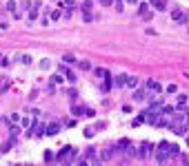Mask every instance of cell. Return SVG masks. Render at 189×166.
I'll return each mask as SVG.
<instances>
[{
    "mask_svg": "<svg viewBox=\"0 0 189 166\" xmlns=\"http://www.w3.org/2000/svg\"><path fill=\"white\" fill-rule=\"evenodd\" d=\"M85 117H96V111L94 108H85Z\"/></svg>",
    "mask_w": 189,
    "mask_h": 166,
    "instance_id": "836d02e7",
    "label": "cell"
},
{
    "mask_svg": "<svg viewBox=\"0 0 189 166\" xmlns=\"http://www.w3.org/2000/svg\"><path fill=\"white\" fill-rule=\"evenodd\" d=\"M100 4H102V7H111L113 0H100Z\"/></svg>",
    "mask_w": 189,
    "mask_h": 166,
    "instance_id": "ab89813d",
    "label": "cell"
},
{
    "mask_svg": "<svg viewBox=\"0 0 189 166\" xmlns=\"http://www.w3.org/2000/svg\"><path fill=\"white\" fill-rule=\"evenodd\" d=\"M91 20H94V16H91V11H89V13H85V22H91Z\"/></svg>",
    "mask_w": 189,
    "mask_h": 166,
    "instance_id": "bcb514c9",
    "label": "cell"
},
{
    "mask_svg": "<svg viewBox=\"0 0 189 166\" xmlns=\"http://www.w3.org/2000/svg\"><path fill=\"white\" fill-rule=\"evenodd\" d=\"M67 95H69V98L73 100V98H76V89H69V91H67Z\"/></svg>",
    "mask_w": 189,
    "mask_h": 166,
    "instance_id": "ee69618b",
    "label": "cell"
},
{
    "mask_svg": "<svg viewBox=\"0 0 189 166\" xmlns=\"http://www.w3.org/2000/svg\"><path fill=\"white\" fill-rule=\"evenodd\" d=\"M40 9H42V2H33L29 9H27V18L29 20H36L38 16H40Z\"/></svg>",
    "mask_w": 189,
    "mask_h": 166,
    "instance_id": "277c9868",
    "label": "cell"
},
{
    "mask_svg": "<svg viewBox=\"0 0 189 166\" xmlns=\"http://www.w3.org/2000/svg\"><path fill=\"white\" fill-rule=\"evenodd\" d=\"M45 159H47V162H51V159H54V153L47 151V153H45Z\"/></svg>",
    "mask_w": 189,
    "mask_h": 166,
    "instance_id": "b9f144b4",
    "label": "cell"
},
{
    "mask_svg": "<svg viewBox=\"0 0 189 166\" xmlns=\"http://www.w3.org/2000/svg\"><path fill=\"white\" fill-rule=\"evenodd\" d=\"M5 7H7V11H16V7H18V4H16V0H9Z\"/></svg>",
    "mask_w": 189,
    "mask_h": 166,
    "instance_id": "1f68e13d",
    "label": "cell"
},
{
    "mask_svg": "<svg viewBox=\"0 0 189 166\" xmlns=\"http://www.w3.org/2000/svg\"><path fill=\"white\" fill-rule=\"evenodd\" d=\"M138 13H140V16H147V13H149V2H138Z\"/></svg>",
    "mask_w": 189,
    "mask_h": 166,
    "instance_id": "2e32d148",
    "label": "cell"
},
{
    "mask_svg": "<svg viewBox=\"0 0 189 166\" xmlns=\"http://www.w3.org/2000/svg\"><path fill=\"white\" fill-rule=\"evenodd\" d=\"M185 104H187V95H185V93H180V95H178V106H176V108H182Z\"/></svg>",
    "mask_w": 189,
    "mask_h": 166,
    "instance_id": "4316f807",
    "label": "cell"
},
{
    "mask_svg": "<svg viewBox=\"0 0 189 166\" xmlns=\"http://www.w3.org/2000/svg\"><path fill=\"white\" fill-rule=\"evenodd\" d=\"M125 153H127L129 157H134V155H136V148H134V146H129V148H125Z\"/></svg>",
    "mask_w": 189,
    "mask_h": 166,
    "instance_id": "d590c367",
    "label": "cell"
},
{
    "mask_svg": "<svg viewBox=\"0 0 189 166\" xmlns=\"http://www.w3.org/2000/svg\"><path fill=\"white\" fill-rule=\"evenodd\" d=\"M113 7H116L118 13H122L125 11V0H113Z\"/></svg>",
    "mask_w": 189,
    "mask_h": 166,
    "instance_id": "7402d4cb",
    "label": "cell"
},
{
    "mask_svg": "<svg viewBox=\"0 0 189 166\" xmlns=\"http://www.w3.org/2000/svg\"><path fill=\"white\" fill-rule=\"evenodd\" d=\"M49 67H51V62H49L47 58H45L42 62H40V69H42V71H45V69H49Z\"/></svg>",
    "mask_w": 189,
    "mask_h": 166,
    "instance_id": "e575fe53",
    "label": "cell"
},
{
    "mask_svg": "<svg viewBox=\"0 0 189 166\" xmlns=\"http://www.w3.org/2000/svg\"><path fill=\"white\" fill-rule=\"evenodd\" d=\"M62 2H65V7H71V9H76V0H62Z\"/></svg>",
    "mask_w": 189,
    "mask_h": 166,
    "instance_id": "d6a6232c",
    "label": "cell"
},
{
    "mask_svg": "<svg viewBox=\"0 0 189 166\" xmlns=\"http://www.w3.org/2000/svg\"><path fill=\"white\" fill-rule=\"evenodd\" d=\"M71 113H73L76 117H85V106H76V104H73V106H71Z\"/></svg>",
    "mask_w": 189,
    "mask_h": 166,
    "instance_id": "e0dca14e",
    "label": "cell"
},
{
    "mask_svg": "<svg viewBox=\"0 0 189 166\" xmlns=\"http://www.w3.org/2000/svg\"><path fill=\"white\" fill-rule=\"evenodd\" d=\"M62 62H65V64H76L78 58H76V55H71V53H65V55H62Z\"/></svg>",
    "mask_w": 189,
    "mask_h": 166,
    "instance_id": "9a60e30c",
    "label": "cell"
},
{
    "mask_svg": "<svg viewBox=\"0 0 189 166\" xmlns=\"http://www.w3.org/2000/svg\"><path fill=\"white\" fill-rule=\"evenodd\" d=\"M31 131L36 135H42V133H47V124L45 122H31Z\"/></svg>",
    "mask_w": 189,
    "mask_h": 166,
    "instance_id": "8992f818",
    "label": "cell"
},
{
    "mask_svg": "<svg viewBox=\"0 0 189 166\" xmlns=\"http://www.w3.org/2000/svg\"><path fill=\"white\" fill-rule=\"evenodd\" d=\"M149 4L156 7L158 11H167V2H165V0H149Z\"/></svg>",
    "mask_w": 189,
    "mask_h": 166,
    "instance_id": "7c38bea8",
    "label": "cell"
},
{
    "mask_svg": "<svg viewBox=\"0 0 189 166\" xmlns=\"http://www.w3.org/2000/svg\"><path fill=\"white\" fill-rule=\"evenodd\" d=\"M76 153H78V148H73V146H62L60 151H58V155H56V159L58 162H71L73 157H76Z\"/></svg>",
    "mask_w": 189,
    "mask_h": 166,
    "instance_id": "6da1fadb",
    "label": "cell"
},
{
    "mask_svg": "<svg viewBox=\"0 0 189 166\" xmlns=\"http://www.w3.org/2000/svg\"><path fill=\"white\" fill-rule=\"evenodd\" d=\"M131 146V142L127 140V137H122V140H118V144H116V148H120V151H125V148H129Z\"/></svg>",
    "mask_w": 189,
    "mask_h": 166,
    "instance_id": "ac0fdd59",
    "label": "cell"
},
{
    "mask_svg": "<svg viewBox=\"0 0 189 166\" xmlns=\"http://www.w3.org/2000/svg\"><path fill=\"white\" fill-rule=\"evenodd\" d=\"M60 133V122H51V124H47V133H45V135H58Z\"/></svg>",
    "mask_w": 189,
    "mask_h": 166,
    "instance_id": "52a82bcc",
    "label": "cell"
},
{
    "mask_svg": "<svg viewBox=\"0 0 189 166\" xmlns=\"http://www.w3.org/2000/svg\"><path fill=\"white\" fill-rule=\"evenodd\" d=\"M169 155H171V157L180 155V146H178V144H171V146H169Z\"/></svg>",
    "mask_w": 189,
    "mask_h": 166,
    "instance_id": "cb8c5ba5",
    "label": "cell"
},
{
    "mask_svg": "<svg viewBox=\"0 0 189 166\" xmlns=\"http://www.w3.org/2000/svg\"><path fill=\"white\" fill-rule=\"evenodd\" d=\"M40 25H42V27L49 25V18H47V16H42V18H40Z\"/></svg>",
    "mask_w": 189,
    "mask_h": 166,
    "instance_id": "60d3db41",
    "label": "cell"
},
{
    "mask_svg": "<svg viewBox=\"0 0 189 166\" xmlns=\"http://www.w3.org/2000/svg\"><path fill=\"white\" fill-rule=\"evenodd\" d=\"M71 11H73L71 7H67V9H65V13H62V16H65V18H69V16H71Z\"/></svg>",
    "mask_w": 189,
    "mask_h": 166,
    "instance_id": "f6af8a7d",
    "label": "cell"
},
{
    "mask_svg": "<svg viewBox=\"0 0 189 166\" xmlns=\"http://www.w3.org/2000/svg\"><path fill=\"white\" fill-rule=\"evenodd\" d=\"M94 135H96V129H91V126H87V129H85V137H87V140H91Z\"/></svg>",
    "mask_w": 189,
    "mask_h": 166,
    "instance_id": "f1b7e54d",
    "label": "cell"
},
{
    "mask_svg": "<svg viewBox=\"0 0 189 166\" xmlns=\"http://www.w3.org/2000/svg\"><path fill=\"white\" fill-rule=\"evenodd\" d=\"M169 146H171V142L163 140V142H160V144H158V151H167V153H169ZM169 157H171V155H169Z\"/></svg>",
    "mask_w": 189,
    "mask_h": 166,
    "instance_id": "484cf974",
    "label": "cell"
},
{
    "mask_svg": "<svg viewBox=\"0 0 189 166\" xmlns=\"http://www.w3.org/2000/svg\"><path fill=\"white\" fill-rule=\"evenodd\" d=\"M11 144H14V142H11V140H7V142H2V144H0V153H9V148H11Z\"/></svg>",
    "mask_w": 189,
    "mask_h": 166,
    "instance_id": "d4e9b609",
    "label": "cell"
},
{
    "mask_svg": "<svg viewBox=\"0 0 189 166\" xmlns=\"http://www.w3.org/2000/svg\"><path fill=\"white\" fill-rule=\"evenodd\" d=\"M78 67H80V71H91V62H87V60H80Z\"/></svg>",
    "mask_w": 189,
    "mask_h": 166,
    "instance_id": "603a6c76",
    "label": "cell"
},
{
    "mask_svg": "<svg viewBox=\"0 0 189 166\" xmlns=\"http://www.w3.org/2000/svg\"><path fill=\"white\" fill-rule=\"evenodd\" d=\"M22 133V126H16V124H11V126H9V135L11 137H18Z\"/></svg>",
    "mask_w": 189,
    "mask_h": 166,
    "instance_id": "d6986e66",
    "label": "cell"
},
{
    "mask_svg": "<svg viewBox=\"0 0 189 166\" xmlns=\"http://www.w3.org/2000/svg\"><path fill=\"white\" fill-rule=\"evenodd\" d=\"M125 4H131V7H134V4H138V0H125Z\"/></svg>",
    "mask_w": 189,
    "mask_h": 166,
    "instance_id": "7dc6e473",
    "label": "cell"
},
{
    "mask_svg": "<svg viewBox=\"0 0 189 166\" xmlns=\"http://www.w3.org/2000/svg\"><path fill=\"white\" fill-rule=\"evenodd\" d=\"M62 82H65V78H62V73H60V71L51 76V84H62Z\"/></svg>",
    "mask_w": 189,
    "mask_h": 166,
    "instance_id": "ffe728a7",
    "label": "cell"
},
{
    "mask_svg": "<svg viewBox=\"0 0 189 166\" xmlns=\"http://www.w3.org/2000/svg\"><path fill=\"white\" fill-rule=\"evenodd\" d=\"M176 91H178L176 84H167V93H176Z\"/></svg>",
    "mask_w": 189,
    "mask_h": 166,
    "instance_id": "74e56055",
    "label": "cell"
},
{
    "mask_svg": "<svg viewBox=\"0 0 189 166\" xmlns=\"http://www.w3.org/2000/svg\"><path fill=\"white\" fill-rule=\"evenodd\" d=\"M140 124H142V120H140V117H136L134 122H131V126H140Z\"/></svg>",
    "mask_w": 189,
    "mask_h": 166,
    "instance_id": "7bdbcfd3",
    "label": "cell"
},
{
    "mask_svg": "<svg viewBox=\"0 0 189 166\" xmlns=\"http://www.w3.org/2000/svg\"><path fill=\"white\" fill-rule=\"evenodd\" d=\"M160 113H163V115H167V117H171L176 113V106H171V104H163L160 106Z\"/></svg>",
    "mask_w": 189,
    "mask_h": 166,
    "instance_id": "30bf717a",
    "label": "cell"
},
{
    "mask_svg": "<svg viewBox=\"0 0 189 166\" xmlns=\"http://www.w3.org/2000/svg\"><path fill=\"white\" fill-rule=\"evenodd\" d=\"M136 84H138V78H134V76H129V78H127V87H129V89H134V87H136Z\"/></svg>",
    "mask_w": 189,
    "mask_h": 166,
    "instance_id": "83f0119b",
    "label": "cell"
},
{
    "mask_svg": "<svg viewBox=\"0 0 189 166\" xmlns=\"http://www.w3.org/2000/svg\"><path fill=\"white\" fill-rule=\"evenodd\" d=\"M60 9H56V11H51V16H49V20H60Z\"/></svg>",
    "mask_w": 189,
    "mask_h": 166,
    "instance_id": "f546056e",
    "label": "cell"
},
{
    "mask_svg": "<svg viewBox=\"0 0 189 166\" xmlns=\"http://www.w3.org/2000/svg\"><path fill=\"white\" fill-rule=\"evenodd\" d=\"M58 71L62 73V76H65L67 82H71V84H76V82H78V76L69 69V64H65V62H62V64H58Z\"/></svg>",
    "mask_w": 189,
    "mask_h": 166,
    "instance_id": "7a4b0ae2",
    "label": "cell"
},
{
    "mask_svg": "<svg viewBox=\"0 0 189 166\" xmlns=\"http://www.w3.org/2000/svg\"><path fill=\"white\" fill-rule=\"evenodd\" d=\"M0 67H9V58L5 55V58H0Z\"/></svg>",
    "mask_w": 189,
    "mask_h": 166,
    "instance_id": "f35d334b",
    "label": "cell"
},
{
    "mask_svg": "<svg viewBox=\"0 0 189 166\" xmlns=\"http://www.w3.org/2000/svg\"><path fill=\"white\" fill-rule=\"evenodd\" d=\"M171 20H174V22H182V25H185V22H187V13L182 9L176 7V9H171Z\"/></svg>",
    "mask_w": 189,
    "mask_h": 166,
    "instance_id": "5b68a950",
    "label": "cell"
},
{
    "mask_svg": "<svg viewBox=\"0 0 189 166\" xmlns=\"http://www.w3.org/2000/svg\"><path fill=\"white\" fill-rule=\"evenodd\" d=\"M127 73H120V76L113 78V87H127Z\"/></svg>",
    "mask_w": 189,
    "mask_h": 166,
    "instance_id": "ba28073f",
    "label": "cell"
},
{
    "mask_svg": "<svg viewBox=\"0 0 189 166\" xmlns=\"http://www.w3.org/2000/svg\"><path fill=\"white\" fill-rule=\"evenodd\" d=\"M134 100H136V102H142V100H147V91H145V89H138V91H134Z\"/></svg>",
    "mask_w": 189,
    "mask_h": 166,
    "instance_id": "4fadbf2b",
    "label": "cell"
},
{
    "mask_svg": "<svg viewBox=\"0 0 189 166\" xmlns=\"http://www.w3.org/2000/svg\"><path fill=\"white\" fill-rule=\"evenodd\" d=\"M153 151H156V144H153V142H142V144H140V151H136V155L145 159L147 155H151Z\"/></svg>",
    "mask_w": 189,
    "mask_h": 166,
    "instance_id": "3957f363",
    "label": "cell"
},
{
    "mask_svg": "<svg viewBox=\"0 0 189 166\" xmlns=\"http://www.w3.org/2000/svg\"><path fill=\"white\" fill-rule=\"evenodd\" d=\"M9 122H11V124H16V122H20V115H18V113H14V115H11V117H9Z\"/></svg>",
    "mask_w": 189,
    "mask_h": 166,
    "instance_id": "8d00e7d4",
    "label": "cell"
},
{
    "mask_svg": "<svg viewBox=\"0 0 189 166\" xmlns=\"http://www.w3.org/2000/svg\"><path fill=\"white\" fill-rule=\"evenodd\" d=\"M20 126H22V131H27V129H31V117H20Z\"/></svg>",
    "mask_w": 189,
    "mask_h": 166,
    "instance_id": "44dd1931",
    "label": "cell"
},
{
    "mask_svg": "<svg viewBox=\"0 0 189 166\" xmlns=\"http://www.w3.org/2000/svg\"><path fill=\"white\" fill-rule=\"evenodd\" d=\"M20 62H22V64H31V55H29V53L20 55Z\"/></svg>",
    "mask_w": 189,
    "mask_h": 166,
    "instance_id": "4dcf8cb0",
    "label": "cell"
},
{
    "mask_svg": "<svg viewBox=\"0 0 189 166\" xmlns=\"http://www.w3.org/2000/svg\"><path fill=\"white\" fill-rule=\"evenodd\" d=\"M94 73H96V76H98V78H102V80H105L107 76H111V73L107 71V69H102V67H96V69H94Z\"/></svg>",
    "mask_w": 189,
    "mask_h": 166,
    "instance_id": "5bb4252c",
    "label": "cell"
},
{
    "mask_svg": "<svg viewBox=\"0 0 189 166\" xmlns=\"http://www.w3.org/2000/svg\"><path fill=\"white\" fill-rule=\"evenodd\" d=\"M113 153H116V146H113V148H105V151L100 153V159H102V162H107V159L113 157Z\"/></svg>",
    "mask_w": 189,
    "mask_h": 166,
    "instance_id": "8fae6325",
    "label": "cell"
},
{
    "mask_svg": "<svg viewBox=\"0 0 189 166\" xmlns=\"http://www.w3.org/2000/svg\"><path fill=\"white\" fill-rule=\"evenodd\" d=\"M78 9L82 11V13H89V11L94 9V0H82V2L78 4Z\"/></svg>",
    "mask_w": 189,
    "mask_h": 166,
    "instance_id": "9c48e42d",
    "label": "cell"
}]
</instances>
